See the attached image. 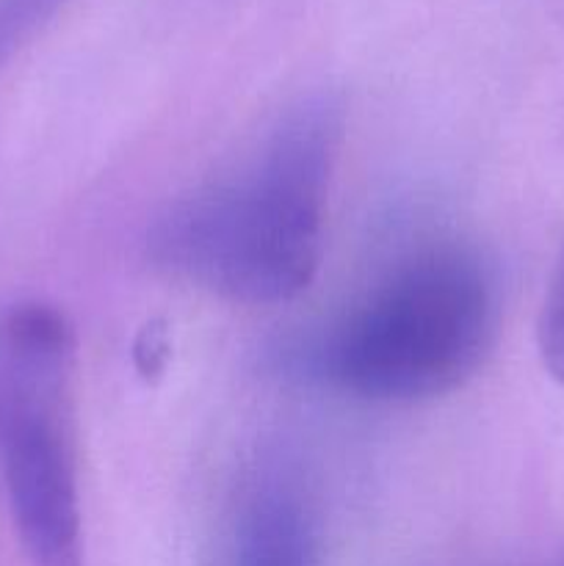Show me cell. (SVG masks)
<instances>
[{
  "label": "cell",
  "mask_w": 564,
  "mask_h": 566,
  "mask_svg": "<svg viewBox=\"0 0 564 566\" xmlns=\"http://www.w3.org/2000/svg\"><path fill=\"white\" fill-rule=\"evenodd\" d=\"M75 348L59 307L31 302L0 318V479L31 566H83Z\"/></svg>",
  "instance_id": "3"
},
{
  "label": "cell",
  "mask_w": 564,
  "mask_h": 566,
  "mask_svg": "<svg viewBox=\"0 0 564 566\" xmlns=\"http://www.w3.org/2000/svg\"><path fill=\"white\" fill-rule=\"evenodd\" d=\"M66 0H0V70L44 31Z\"/></svg>",
  "instance_id": "5"
},
{
  "label": "cell",
  "mask_w": 564,
  "mask_h": 566,
  "mask_svg": "<svg viewBox=\"0 0 564 566\" xmlns=\"http://www.w3.org/2000/svg\"><path fill=\"white\" fill-rule=\"evenodd\" d=\"M495 285L473 252L412 254L348 310L324 346L326 379L368 401L446 396L476 374L495 335Z\"/></svg>",
  "instance_id": "2"
},
{
  "label": "cell",
  "mask_w": 564,
  "mask_h": 566,
  "mask_svg": "<svg viewBox=\"0 0 564 566\" xmlns=\"http://www.w3.org/2000/svg\"><path fill=\"white\" fill-rule=\"evenodd\" d=\"M221 566H318V523L291 468L265 462L238 486Z\"/></svg>",
  "instance_id": "4"
},
{
  "label": "cell",
  "mask_w": 564,
  "mask_h": 566,
  "mask_svg": "<svg viewBox=\"0 0 564 566\" xmlns=\"http://www.w3.org/2000/svg\"><path fill=\"white\" fill-rule=\"evenodd\" d=\"M341 136L335 99L293 103L232 169L153 221L149 260L230 302L260 307L296 298L321 263Z\"/></svg>",
  "instance_id": "1"
},
{
  "label": "cell",
  "mask_w": 564,
  "mask_h": 566,
  "mask_svg": "<svg viewBox=\"0 0 564 566\" xmlns=\"http://www.w3.org/2000/svg\"><path fill=\"white\" fill-rule=\"evenodd\" d=\"M536 346L547 374L564 385V254L558 260L553 280L542 302L540 324H536Z\"/></svg>",
  "instance_id": "6"
}]
</instances>
